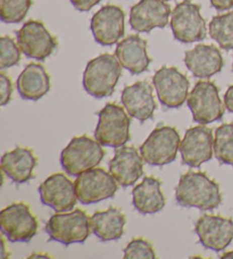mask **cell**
<instances>
[{"label": "cell", "instance_id": "ba28073f", "mask_svg": "<svg viewBox=\"0 0 233 259\" xmlns=\"http://www.w3.org/2000/svg\"><path fill=\"white\" fill-rule=\"evenodd\" d=\"M173 37L182 44L201 41L206 38V21L200 14V7L190 0L179 3L171 14Z\"/></svg>", "mask_w": 233, "mask_h": 259}, {"label": "cell", "instance_id": "ffe728a7", "mask_svg": "<svg viewBox=\"0 0 233 259\" xmlns=\"http://www.w3.org/2000/svg\"><path fill=\"white\" fill-rule=\"evenodd\" d=\"M185 64L192 75L199 79H208L221 72L224 61L219 49L214 45H197L185 54Z\"/></svg>", "mask_w": 233, "mask_h": 259}, {"label": "cell", "instance_id": "9c48e42d", "mask_svg": "<svg viewBox=\"0 0 233 259\" xmlns=\"http://www.w3.org/2000/svg\"><path fill=\"white\" fill-rule=\"evenodd\" d=\"M0 230L10 242H30L38 232V221L29 205L13 203L0 212Z\"/></svg>", "mask_w": 233, "mask_h": 259}, {"label": "cell", "instance_id": "74e56055", "mask_svg": "<svg viewBox=\"0 0 233 259\" xmlns=\"http://www.w3.org/2000/svg\"><path fill=\"white\" fill-rule=\"evenodd\" d=\"M164 2H169V0H164Z\"/></svg>", "mask_w": 233, "mask_h": 259}, {"label": "cell", "instance_id": "d590c367", "mask_svg": "<svg viewBox=\"0 0 233 259\" xmlns=\"http://www.w3.org/2000/svg\"><path fill=\"white\" fill-rule=\"evenodd\" d=\"M39 257H42V258H50L48 256V254H32V256H30V258H39Z\"/></svg>", "mask_w": 233, "mask_h": 259}, {"label": "cell", "instance_id": "7402d4cb", "mask_svg": "<svg viewBox=\"0 0 233 259\" xmlns=\"http://www.w3.org/2000/svg\"><path fill=\"white\" fill-rule=\"evenodd\" d=\"M35 166L37 158L26 147H16L15 150L4 153L2 158L3 172L16 184H23L32 180Z\"/></svg>", "mask_w": 233, "mask_h": 259}, {"label": "cell", "instance_id": "277c9868", "mask_svg": "<svg viewBox=\"0 0 233 259\" xmlns=\"http://www.w3.org/2000/svg\"><path fill=\"white\" fill-rule=\"evenodd\" d=\"M90 218L81 209L52 215L46 225L49 239L64 245L84 243L90 235Z\"/></svg>", "mask_w": 233, "mask_h": 259}, {"label": "cell", "instance_id": "4316f807", "mask_svg": "<svg viewBox=\"0 0 233 259\" xmlns=\"http://www.w3.org/2000/svg\"><path fill=\"white\" fill-rule=\"evenodd\" d=\"M214 154L219 163L233 167V123H223L216 128Z\"/></svg>", "mask_w": 233, "mask_h": 259}, {"label": "cell", "instance_id": "7c38bea8", "mask_svg": "<svg viewBox=\"0 0 233 259\" xmlns=\"http://www.w3.org/2000/svg\"><path fill=\"white\" fill-rule=\"evenodd\" d=\"M17 44L23 54L37 61H43L57 48V40L42 22L31 20L16 32Z\"/></svg>", "mask_w": 233, "mask_h": 259}, {"label": "cell", "instance_id": "4fadbf2b", "mask_svg": "<svg viewBox=\"0 0 233 259\" xmlns=\"http://www.w3.org/2000/svg\"><path fill=\"white\" fill-rule=\"evenodd\" d=\"M182 163L192 168L200 167L212 160L214 153V137L212 129L196 126L188 129L180 144Z\"/></svg>", "mask_w": 233, "mask_h": 259}, {"label": "cell", "instance_id": "603a6c76", "mask_svg": "<svg viewBox=\"0 0 233 259\" xmlns=\"http://www.w3.org/2000/svg\"><path fill=\"white\" fill-rule=\"evenodd\" d=\"M17 92L25 101H39L50 91V78L41 64L30 63L16 81Z\"/></svg>", "mask_w": 233, "mask_h": 259}, {"label": "cell", "instance_id": "52a82bcc", "mask_svg": "<svg viewBox=\"0 0 233 259\" xmlns=\"http://www.w3.org/2000/svg\"><path fill=\"white\" fill-rule=\"evenodd\" d=\"M188 106L191 111L192 119L199 124L212 123L221 120L225 111L219 97L216 84L212 81H198L188 96Z\"/></svg>", "mask_w": 233, "mask_h": 259}, {"label": "cell", "instance_id": "d6986e66", "mask_svg": "<svg viewBox=\"0 0 233 259\" xmlns=\"http://www.w3.org/2000/svg\"><path fill=\"white\" fill-rule=\"evenodd\" d=\"M143 161L136 147L124 145L115 151L108 163L109 172L122 187L132 186L143 175Z\"/></svg>", "mask_w": 233, "mask_h": 259}, {"label": "cell", "instance_id": "f1b7e54d", "mask_svg": "<svg viewBox=\"0 0 233 259\" xmlns=\"http://www.w3.org/2000/svg\"><path fill=\"white\" fill-rule=\"evenodd\" d=\"M0 49H2V57H0V69L5 70L12 66L17 65L21 61V48L8 35H4L0 39Z\"/></svg>", "mask_w": 233, "mask_h": 259}, {"label": "cell", "instance_id": "836d02e7", "mask_svg": "<svg viewBox=\"0 0 233 259\" xmlns=\"http://www.w3.org/2000/svg\"><path fill=\"white\" fill-rule=\"evenodd\" d=\"M224 105L227 111L233 113V84L227 88L225 95H224Z\"/></svg>", "mask_w": 233, "mask_h": 259}, {"label": "cell", "instance_id": "d6a6232c", "mask_svg": "<svg viewBox=\"0 0 233 259\" xmlns=\"http://www.w3.org/2000/svg\"><path fill=\"white\" fill-rule=\"evenodd\" d=\"M210 5L218 12L231 10L233 7V0H209Z\"/></svg>", "mask_w": 233, "mask_h": 259}, {"label": "cell", "instance_id": "3957f363", "mask_svg": "<svg viewBox=\"0 0 233 259\" xmlns=\"http://www.w3.org/2000/svg\"><path fill=\"white\" fill-rule=\"evenodd\" d=\"M105 157L102 145L86 135L74 137L61 153V166L70 176L96 168Z\"/></svg>", "mask_w": 233, "mask_h": 259}, {"label": "cell", "instance_id": "8fae6325", "mask_svg": "<svg viewBox=\"0 0 233 259\" xmlns=\"http://www.w3.org/2000/svg\"><path fill=\"white\" fill-rule=\"evenodd\" d=\"M152 83L160 104L166 109L181 108L189 96V80L177 68H160L152 77Z\"/></svg>", "mask_w": 233, "mask_h": 259}, {"label": "cell", "instance_id": "1f68e13d", "mask_svg": "<svg viewBox=\"0 0 233 259\" xmlns=\"http://www.w3.org/2000/svg\"><path fill=\"white\" fill-rule=\"evenodd\" d=\"M75 10L80 12H89L92 7L98 5L101 0H70Z\"/></svg>", "mask_w": 233, "mask_h": 259}, {"label": "cell", "instance_id": "ac0fdd59", "mask_svg": "<svg viewBox=\"0 0 233 259\" xmlns=\"http://www.w3.org/2000/svg\"><path fill=\"white\" fill-rule=\"evenodd\" d=\"M122 104L130 117L145 122L154 117L157 108L154 98V89L147 81H138L123 89L121 95Z\"/></svg>", "mask_w": 233, "mask_h": 259}, {"label": "cell", "instance_id": "8d00e7d4", "mask_svg": "<svg viewBox=\"0 0 233 259\" xmlns=\"http://www.w3.org/2000/svg\"><path fill=\"white\" fill-rule=\"evenodd\" d=\"M232 72H233V62H232Z\"/></svg>", "mask_w": 233, "mask_h": 259}, {"label": "cell", "instance_id": "4dcf8cb0", "mask_svg": "<svg viewBox=\"0 0 233 259\" xmlns=\"http://www.w3.org/2000/svg\"><path fill=\"white\" fill-rule=\"evenodd\" d=\"M12 93H13V84H12L11 79L8 78L5 73L2 72L0 73V95H2V98H0V104H2V106H5L6 104L10 103Z\"/></svg>", "mask_w": 233, "mask_h": 259}, {"label": "cell", "instance_id": "6da1fadb", "mask_svg": "<svg viewBox=\"0 0 233 259\" xmlns=\"http://www.w3.org/2000/svg\"><path fill=\"white\" fill-rule=\"evenodd\" d=\"M176 200L185 208L214 210L222 203L219 185L205 172L188 171L180 177L176 189Z\"/></svg>", "mask_w": 233, "mask_h": 259}, {"label": "cell", "instance_id": "484cf974", "mask_svg": "<svg viewBox=\"0 0 233 259\" xmlns=\"http://www.w3.org/2000/svg\"><path fill=\"white\" fill-rule=\"evenodd\" d=\"M209 35L224 51L233 49V11L213 17L209 23Z\"/></svg>", "mask_w": 233, "mask_h": 259}, {"label": "cell", "instance_id": "83f0119b", "mask_svg": "<svg viewBox=\"0 0 233 259\" xmlns=\"http://www.w3.org/2000/svg\"><path fill=\"white\" fill-rule=\"evenodd\" d=\"M32 0H0V19L4 23L15 24L28 15Z\"/></svg>", "mask_w": 233, "mask_h": 259}, {"label": "cell", "instance_id": "8992f818", "mask_svg": "<svg viewBox=\"0 0 233 259\" xmlns=\"http://www.w3.org/2000/svg\"><path fill=\"white\" fill-rule=\"evenodd\" d=\"M181 138L174 127L159 126L155 128L140 146V154L150 166H164L177 159Z\"/></svg>", "mask_w": 233, "mask_h": 259}, {"label": "cell", "instance_id": "30bf717a", "mask_svg": "<svg viewBox=\"0 0 233 259\" xmlns=\"http://www.w3.org/2000/svg\"><path fill=\"white\" fill-rule=\"evenodd\" d=\"M78 200L82 204H92L114 198L118 182L102 168H92L76 176L74 182Z\"/></svg>", "mask_w": 233, "mask_h": 259}, {"label": "cell", "instance_id": "7a4b0ae2", "mask_svg": "<svg viewBox=\"0 0 233 259\" xmlns=\"http://www.w3.org/2000/svg\"><path fill=\"white\" fill-rule=\"evenodd\" d=\"M122 74V65L115 55L102 54L88 62L83 72L84 91L95 98L113 95Z\"/></svg>", "mask_w": 233, "mask_h": 259}, {"label": "cell", "instance_id": "44dd1931", "mask_svg": "<svg viewBox=\"0 0 233 259\" xmlns=\"http://www.w3.org/2000/svg\"><path fill=\"white\" fill-rule=\"evenodd\" d=\"M115 56L122 68L131 74L143 73L151 62L147 53V41L137 34L129 35L120 41L115 49Z\"/></svg>", "mask_w": 233, "mask_h": 259}, {"label": "cell", "instance_id": "e575fe53", "mask_svg": "<svg viewBox=\"0 0 233 259\" xmlns=\"http://www.w3.org/2000/svg\"><path fill=\"white\" fill-rule=\"evenodd\" d=\"M222 259H233V250L232 251H228L226 253H224L221 256Z\"/></svg>", "mask_w": 233, "mask_h": 259}, {"label": "cell", "instance_id": "cb8c5ba5", "mask_svg": "<svg viewBox=\"0 0 233 259\" xmlns=\"http://www.w3.org/2000/svg\"><path fill=\"white\" fill-rule=\"evenodd\" d=\"M162 182L155 177H145L143 181L132 190V202L134 208L142 215H152L159 212L166 204L162 190Z\"/></svg>", "mask_w": 233, "mask_h": 259}, {"label": "cell", "instance_id": "5b68a950", "mask_svg": "<svg viewBox=\"0 0 233 259\" xmlns=\"http://www.w3.org/2000/svg\"><path fill=\"white\" fill-rule=\"evenodd\" d=\"M95 138L102 146H124L130 141V118L121 106L109 103L98 113Z\"/></svg>", "mask_w": 233, "mask_h": 259}, {"label": "cell", "instance_id": "2e32d148", "mask_svg": "<svg viewBox=\"0 0 233 259\" xmlns=\"http://www.w3.org/2000/svg\"><path fill=\"white\" fill-rule=\"evenodd\" d=\"M171 6L164 0H140L130 11V25L139 33H149L168 24Z\"/></svg>", "mask_w": 233, "mask_h": 259}, {"label": "cell", "instance_id": "5bb4252c", "mask_svg": "<svg viewBox=\"0 0 233 259\" xmlns=\"http://www.w3.org/2000/svg\"><path fill=\"white\" fill-rule=\"evenodd\" d=\"M39 195L42 204L56 212L70 211L78 202L75 185L64 174H53L39 186Z\"/></svg>", "mask_w": 233, "mask_h": 259}, {"label": "cell", "instance_id": "f546056e", "mask_svg": "<svg viewBox=\"0 0 233 259\" xmlns=\"http://www.w3.org/2000/svg\"><path fill=\"white\" fill-rule=\"evenodd\" d=\"M124 259H155L156 253L152 244L145 239H133L124 249Z\"/></svg>", "mask_w": 233, "mask_h": 259}, {"label": "cell", "instance_id": "d4e9b609", "mask_svg": "<svg viewBox=\"0 0 233 259\" xmlns=\"http://www.w3.org/2000/svg\"><path fill=\"white\" fill-rule=\"evenodd\" d=\"M127 223L122 210L110 207L105 211H97L90 217L91 232L102 242L122 238Z\"/></svg>", "mask_w": 233, "mask_h": 259}, {"label": "cell", "instance_id": "9a60e30c", "mask_svg": "<svg viewBox=\"0 0 233 259\" xmlns=\"http://www.w3.org/2000/svg\"><path fill=\"white\" fill-rule=\"evenodd\" d=\"M195 232L204 248L216 252L223 251L233 241V220L203 215L196 223Z\"/></svg>", "mask_w": 233, "mask_h": 259}, {"label": "cell", "instance_id": "e0dca14e", "mask_svg": "<svg viewBox=\"0 0 233 259\" xmlns=\"http://www.w3.org/2000/svg\"><path fill=\"white\" fill-rule=\"evenodd\" d=\"M124 12L115 5L101 7L90 21V30L96 42L101 46L118 44L125 32Z\"/></svg>", "mask_w": 233, "mask_h": 259}]
</instances>
